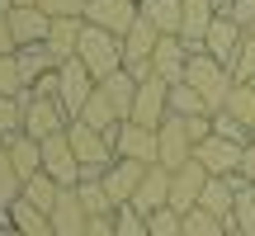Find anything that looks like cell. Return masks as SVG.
I'll return each instance as SVG.
<instances>
[{"label": "cell", "mask_w": 255, "mask_h": 236, "mask_svg": "<svg viewBox=\"0 0 255 236\" xmlns=\"http://www.w3.org/2000/svg\"><path fill=\"white\" fill-rule=\"evenodd\" d=\"M76 62H85V71L95 81H109L114 71H123V38L109 33V28H81V47H76Z\"/></svg>", "instance_id": "obj_1"}, {"label": "cell", "mask_w": 255, "mask_h": 236, "mask_svg": "<svg viewBox=\"0 0 255 236\" xmlns=\"http://www.w3.org/2000/svg\"><path fill=\"white\" fill-rule=\"evenodd\" d=\"M184 85H194V90L203 95V104H208V114H218L222 104H227V95H232V71L222 62H213L208 52H194L189 57V66H184Z\"/></svg>", "instance_id": "obj_2"}, {"label": "cell", "mask_w": 255, "mask_h": 236, "mask_svg": "<svg viewBox=\"0 0 255 236\" xmlns=\"http://www.w3.org/2000/svg\"><path fill=\"white\" fill-rule=\"evenodd\" d=\"M66 137H71V151H76V161H81V175H85V180H100V175L119 161L114 137L95 132V127H85V123H71V127H66Z\"/></svg>", "instance_id": "obj_3"}, {"label": "cell", "mask_w": 255, "mask_h": 236, "mask_svg": "<svg viewBox=\"0 0 255 236\" xmlns=\"http://www.w3.org/2000/svg\"><path fill=\"white\" fill-rule=\"evenodd\" d=\"M95 85H100V81H95V76L85 71V62H76V57H71V62H62V66H57V104L66 109V118H71V123L81 118L85 100L95 95Z\"/></svg>", "instance_id": "obj_4"}, {"label": "cell", "mask_w": 255, "mask_h": 236, "mask_svg": "<svg viewBox=\"0 0 255 236\" xmlns=\"http://www.w3.org/2000/svg\"><path fill=\"white\" fill-rule=\"evenodd\" d=\"M189 161H194V142H189V132H184V123L170 114L161 127H156V165H165V170L175 175Z\"/></svg>", "instance_id": "obj_5"}, {"label": "cell", "mask_w": 255, "mask_h": 236, "mask_svg": "<svg viewBox=\"0 0 255 236\" xmlns=\"http://www.w3.org/2000/svg\"><path fill=\"white\" fill-rule=\"evenodd\" d=\"M43 175H52L62 189H76V184L85 180V175H81V161H76V151H71V137H66V132H57V137H47V142H43Z\"/></svg>", "instance_id": "obj_6"}, {"label": "cell", "mask_w": 255, "mask_h": 236, "mask_svg": "<svg viewBox=\"0 0 255 236\" xmlns=\"http://www.w3.org/2000/svg\"><path fill=\"white\" fill-rule=\"evenodd\" d=\"M165 118H170V85H165L161 76H151V81H142V85H137L132 118H128V123H142V127H161Z\"/></svg>", "instance_id": "obj_7"}, {"label": "cell", "mask_w": 255, "mask_h": 236, "mask_svg": "<svg viewBox=\"0 0 255 236\" xmlns=\"http://www.w3.org/2000/svg\"><path fill=\"white\" fill-rule=\"evenodd\" d=\"M71 127V118H66V109L57 100H38V95H28L24 100V132L38 137V142H47V137L66 132Z\"/></svg>", "instance_id": "obj_8"}, {"label": "cell", "mask_w": 255, "mask_h": 236, "mask_svg": "<svg viewBox=\"0 0 255 236\" xmlns=\"http://www.w3.org/2000/svg\"><path fill=\"white\" fill-rule=\"evenodd\" d=\"M142 19V9H137V0H90L85 5V24L95 28H109V33H128V28Z\"/></svg>", "instance_id": "obj_9"}, {"label": "cell", "mask_w": 255, "mask_h": 236, "mask_svg": "<svg viewBox=\"0 0 255 236\" xmlns=\"http://www.w3.org/2000/svg\"><path fill=\"white\" fill-rule=\"evenodd\" d=\"M5 19H9V33H14L19 47H43L47 33H52V14H43L38 5H14Z\"/></svg>", "instance_id": "obj_10"}, {"label": "cell", "mask_w": 255, "mask_h": 236, "mask_svg": "<svg viewBox=\"0 0 255 236\" xmlns=\"http://www.w3.org/2000/svg\"><path fill=\"white\" fill-rule=\"evenodd\" d=\"M194 161H199L208 175H237L241 170V142H227V137L213 132L208 142L194 146Z\"/></svg>", "instance_id": "obj_11"}, {"label": "cell", "mask_w": 255, "mask_h": 236, "mask_svg": "<svg viewBox=\"0 0 255 236\" xmlns=\"http://www.w3.org/2000/svg\"><path fill=\"white\" fill-rule=\"evenodd\" d=\"M184 66H189V47H184L180 33H161V43H156L151 52V71L161 76L165 85H180L184 81Z\"/></svg>", "instance_id": "obj_12"}, {"label": "cell", "mask_w": 255, "mask_h": 236, "mask_svg": "<svg viewBox=\"0 0 255 236\" xmlns=\"http://www.w3.org/2000/svg\"><path fill=\"white\" fill-rule=\"evenodd\" d=\"M114 151H119L123 161L156 165V127H142V123H119V132H114Z\"/></svg>", "instance_id": "obj_13"}, {"label": "cell", "mask_w": 255, "mask_h": 236, "mask_svg": "<svg viewBox=\"0 0 255 236\" xmlns=\"http://www.w3.org/2000/svg\"><path fill=\"white\" fill-rule=\"evenodd\" d=\"M203 184H208V170H203L199 161H189L184 170L170 175V208L175 213H194L203 199Z\"/></svg>", "instance_id": "obj_14"}, {"label": "cell", "mask_w": 255, "mask_h": 236, "mask_svg": "<svg viewBox=\"0 0 255 236\" xmlns=\"http://www.w3.org/2000/svg\"><path fill=\"white\" fill-rule=\"evenodd\" d=\"M132 208L146 213V218L170 208V170H165V165H146L142 184H137V194H132Z\"/></svg>", "instance_id": "obj_15"}, {"label": "cell", "mask_w": 255, "mask_h": 236, "mask_svg": "<svg viewBox=\"0 0 255 236\" xmlns=\"http://www.w3.org/2000/svg\"><path fill=\"white\" fill-rule=\"evenodd\" d=\"M213 19H218V0H184V24H180V38L184 47L194 52H203V38H208Z\"/></svg>", "instance_id": "obj_16"}, {"label": "cell", "mask_w": 255, "mask_h": 236, "mask_svg": "<svg viewBox=\"0 0 255 236\" xmlns=\"http://www.w3.org/2000/svg\"><path fill=\"white\" fill-rule=\"evenodd\" d=\"M241 38H246V28H237L227 14H218L213 19V28H208V38H203V52L213 57V62H222L232 71V62H237V47H241Z\"/></svg>", "instance_id": "obj_17"}, {"label": "cell", "mask_w": 255, "mask_h": 236, "mask_svg": "<svg viewBox=\"0 0 255 236\" xmlns=\"http://www.w3.org/2000/svg\"><path fill=\"white\" fill-rule=\"evenodd\" d=\"M237 194H241V175H208V184H203V199H199V208H208L213 218L232 222Z\"/></svg>", "instance_id": "obj_18"}, {"label": "cell", "mask_w": 255, "mask_h": 236, "mask_svg": "<svg viewBox=\"0 0 255 236\" xmlns=\"http://www.w3.org/2000/svg\"><path fill=\"white\" fill-rule=\"evenodd\" d=\"M142 175H146L142 161H123V156H119V161H114L100 180H104V189H109V199L123 208V203H132V194H137V184H142Z\"/></svg>", "instance_id": "obj_19"}, {"label": "cell", "mask_w": 255, "mask_h": 236, "mask_svg": "<svg viewBox=\"0 0 255 236\" xmlns=\"http://www.w3.org/2000/svg\"><path fill=\"white\" fill-rule=\"evenodd\" d=\"M52 232L57 236H85L90 232V213L81 208L76 189H62V199H57V208H52Z\"/></svg>", "instance_id": "obj_20"}, {"label": "cell", "mask_w": 255, "mask_h": 236, "mask_svg": "<svg viewBox=\"0 0 255 236\" xmlns=\"http://www.w3.org/2000/svg\"><path fill=\"white\" fill-rule=\"evenodd\" d=\"M81 28H85V19H52V33H47L43 47H47V57H52L57 66L76 57V47H81Z\"/></svg>", "instance_id": "obj_21"}, {"label": "cell", "mask_w": 255, "mask_h": 236, "mask_svg": "<svg viewBox=\"0 0 255 236\" xmlns=\"http://www.w3.org/2000/svg\"><path fill=\"white\" fill-rule=\"evenodd\" d=\"M76 123L95 127V132H104V137H114L123 118H119V109H114V100H109V95L100 90V85H95V95L85 100V109H81V118H76Z\"/></svg>", "instance_id": "obj_22"}, {"label": "cell", "mask_w": 255, "mask_h": 236, "mask_svg": "<svg viewBox=\"0 0 255 236\" xmlns=\"http://www.w3.org/2000/svg\"><path fill=\"white\" fill-rule=\"evenodd\" d=\"M156 43H161V28H156L151 19H137V24L123 33V66L128 62H151Z\"/></svg>", "instance_id": "obj_23"}, {"label": "cell", "mask_w": 255, "mask_h": 236, "mask_svg": "<svg viewBox=\"0 0 255 236\" xmlns=\"http://www.w3.org/2000/svg\"><path fill=\"white\" fill-rule=\"evenodd\" d=\"M9 161H14V170L24 175V180H33V175H43V142L38 137H28V132H19V137H9Z\"/></svg>", "instance_id": "obj_24"}, {"label": "cell", "mask_w": 255, "mask_h": 236, "mask_svg": "<svg viewBox=\"0 0 255 236\" xmlns=\"http://www.w3.org/2000/svg\"><path fill=\"white\" fill-rule=\"evenodd\" d=\"M5 222H9L19 236H57V232H52V218L38 213L33 203H24V199H19L14 208H5Z\"/></svg>", "instance_id": "obj_25"}, {"label": "cell", "mask_w": 255, "mask_h": 236, "mask_svg": "<svg viewBox=\"0 0 255 236\" xmlns=\"http://www.w3.org/2000/svg\"><path fill=\"white\" fill-rule=\"evenodd\" d=\"M137 9L161 33H180V24H184V0H137Z\"/></svg>", "instance_id": "obj_26"}, {"label": "cell", "mask_w": 255, "mask_h": 236, "mask_svg": "<svg viewBox=\"0 0 255 236\" xmlns=\"http://www.w3.org/2000/svg\"><path fill=\"white\" fill-rule=\"evenodd\" d=\"M137 85H142V81H132V76H128V66H123V71H114L109 81H100V90H104V95L114 100V109H119V118H123V123L132 118V100H137Z\"/></svg>", "instance_id": "obj_27"}, {"label": "cell", "mask_w": 255, "mask_h": 236, "mask_svg": "<svg viewBox=\"0 0 255 236\" xmlns=\"http://www.w3.org/2000/svg\"><path fill=\"white\" fill-rule=\"evenodd\" d=\"M76 199H81V208L90 213V218H114V213H119V203L109 199L104 180H81L76 184Z\"/></svg>", "instance_id": "obj_28"}, {"label": "cell", "mask_w": 255, "mask_h": 236, "mask_svg": "<svg viewBox=\"0 0 255 236\" xmlns=\"http://www.w3.org/2000/svg\"><path fill=\"white\" fill-rule=\"evenodd\" d=\"M57 199H62V184H57L52 175H33V180H24V203H33L38 213H47V218H52Z\"/></svg>", "instance_id": "obj_29"}, {"label": "cell", "mask_w": 255, "mask_h": 236, "mask_svg": "<svg viewBox=\"0 0 255 236\" xmlns=\"http://www.w3.org/2000/svg\"><path fill=\"white\" fill-rule=\"evenodd\" d=\"M19 199H24V175L14 170V161H9V146L0 142V208H14Z\"/></svg>", "instance_id": "obj_30"}, {"label": "cell", "mask_w": 255, "mask_h": 236, "mask_svg": "<svg viewBox=\"0 0 255 236\" xmlns=\"http://www.w3.org/2000/svg\"><path fill=\"white\" fill-rule=\"evenodd\" d=\"M19 71H24V85L33 90L47 71H57V62L47 57V47H19Z\"/></svg>", "instance_id": "obj_31"}, {"label": "cell", "mask_w": 255, "mask_h": 236, "mask_svg": "<svg viewBox=\"0 0 255 236\" xmlns=\"http://www.w3.org/2000/svg\"><path fill=\"white\" fill-rule=\"evenodd\" d=\"M170 114L175 118H199V114H208V104H203V95L194 90V85H170Z\"/></svg>", "instance_id": "obj_32"}, {"label": "cell", "mask_w": 255, "mask_h": 236, "mask_svg": "<svg viewBox=\"0 0 255 236\" xmlns=\"http://www.w3.org/2000/svg\"><path fill=\"white\" fill-rule=\"evenodd\" d=\"M222 109L255 132V85H232V95H227V104H222Z\"/></svg>", "instance_id": "obj_33"}, {"label": "cell", "mask_w": 255, "mask_h": 236, "mask_svg": "<svg viewBox=\"0 0 255 236\" xmlns=\"http://www.w3.org/2000/svg\"><path fill=\"white\" fill-rule=\"evenodd\" d=\"M227 232H232V222L213 218L208 208H194V213H184V236H227Z\"/></svg>", "instance_id": "obj_34"}, {"label": "cell", "mask_w": 255, "mask_h": 236, "mask_svg": "<svg viewBox=\"0 0 255 236\" xmlns=\"http://www.w3.org/2000/svg\"><path fill=\"white\" fill-rule=\"evenodd\" d=\"M0 95H9V100H24V95H28L24 71H19V52L0 57Z\"/></svg>", "instance_id": "obj_35"}, {"label": "cell", "mask_w": 255, "mask_h": 236, "mask_svg": "<svg viewBox=\"0 0 255 236\" xmlns=\"http://www.w3.org/2000/svg\"><path fill=\"white\" fill-rule=\"evenodd\" d=\"M24 100H28V95H24ZM24 100L0 95V142H9V137L24 132Z\"/></svg>", "instance_id": "obj_36"}, {"label": "cell", "mask_w": 255, "mask_h": 236, "mask_svg": "<svg viewBox=\"0 0 255 236\" xmlns=\"http://www.w3.org/2000/svg\"><path fill=\"white\" fill-rule=\"evenodd\" d=\"M232 227L241 236H255V184H241L237 208H232Z\"/></svg>", "instance_id": "obj_37"}, {"label": "cell", "mask_w": 255, "mask_h": 236, "mask_svg": "<svg viewBox=\"0 0 255 236\" xmlns=\"http://www.w3.org/2000/svg\"><path fill=\"white\" fill-rule=\"evenodd\" d=\"M232 81H237V85H251V81H255V33L241 38L237 62H232Z\"/></svg>", "instance_id": "obj_38"}, {"label": "cell", "mask_w": 255, "mask_h": 236, "mask_svg": "<svg viewBox=\"0 0 255 236\" xmlns=\"http://www.w3.org/2000/svg\"><path fill=\"white\" fill-rule=\"evenodd\" d=\"M114 232H119V236H151V227H146V213H137L132 203H123V208L114 213Z\"/></svg>", "instance_id": "obj_39"}, {"label": "cell", "mask_w": 255, "mask_h": 236, "mask_svg": "<svg viewBox=\"0 0 255 236\" xmlns=\"http://www.w3.org/2000/svg\"><path fill=\"white\" fill-rule=\"evenodd\" d=\"M146 227H151V236H184V213L161 208V213H151V218H146Z\"/></svg>", "instance_id": "obj_40"}, {"label": "cell", "mask_w": 255, "mask_h": 236, "mask_svg": "<svg viewBox=\"0 0 255 236\" xmlns=\"http://www.w3.org/2000/svg\"><path fill=\"white\" fill-rule=\"evenodd\" d=\"M213 132H218V137H227V142H241V146L251 142V127H246V123H237L227 109H218V114H213Z\"/></svg>", "instance_id": "obj_41"}, {"label": "cell", "mask_w": 255, "mask_h": 236, "mask_svg": "<svg viewBox=\"0 0 255 236\" xmlns=\"http://www.w3.org/2000/svg\"><path fill=\"white\" fill-rule=\"evenodd\" d=\"M85 5L90 0H38V9L52 19H85Z\"/></svg>", "instance_id": "obj_42"}, {"label": "cell", "mask_w": 255, "mask_h": 236, "mask_svg": "<svg viewBox=\"0 0 255 236\" xmlns=\"http://www.w3.org/2000/svg\"><path fill=\"white\" fill-rule=\"evenodd\" d=\"M218 14H227L237 28H246V33H251V28H255V0H227Z\"/></svg>", "instance_id": "obj_43"}, {"label": "cell", "mask_w": 255, "mask_h": 236, "mask_svg": "<svg viewBox=\"0 0 255 236\" xmlns=\"http://www.w3.org/2000/svg\"><path fill=\"white\" fill-rule=\"evenodd\" d=\"M237 175H241V184H255V137L241 146V170Z\"/></svg>", "instance_id": "obj_44"}, {"label": "cell", "mask_w": 255, "mask_h": 236, "mask_svg": "<svg viewBox=\"0 0 255 236\" xmlns=\"http://www.w3.org/2000/svg\"><path fill=\"white\" fill-rule=\"evenodd\" d=\"M9 52H19V43H14V33H9V19L0 14V57H9Z\"/></svg>", "instance_id": "obj_45"}, {"label": "cell", "mask_w": 255, "mask_h": 236, "mask_svg": "<svg viewBox=\"0 0 255 236\" xmlns=\"http://www.w3.org/2000/svg\"><path fill=\"white\" fill-rule=\"evenodd\" d=\"M85 236H119L114 232V218H90V232Z\"/></svg>", "instance_id": "obj_46"}, {"label": "cell", "mask_w": 255, "mask_h": 236, "mask_svg": "<svg viewBox=\"0 0 255 236\" xmlns=\"http://www.w3.org/2000/svg\"><path fill=\"white\" fill-rule=\"evenodd\" d=\"M0 236H19L14 227H9V222H0Z\"/></svg>", "instance_id": "obj_47"}, {"label": "cell", "mask_w": 255, "mask_h": 236, "mask_svg": "<svg viewBox=\"0 0 255 236\" xmlns=\"http://www.w3.org/2000/svg\"><path fill=\"white\" fill-rule=\"evenodd\" d=\"M9 9H14V0H0V14H9Z\"/></svg>", "instance_id": "obj_48"}, {"label": "cell", "mask_w": 255, "mask_h": 236, "mask_svg": "<svg viewBox=\"0 0 255 236\" xmlns=\"http://www.w3.org/2000/svg\"><path fill=\"white\" fill-rule=\"evenodd\" d=\"M14 5H38V0H14Z\"/></svg>", "instance_id": "obj_49"}, {"label": "cell", "mask_w": 255, "mask_h": 236, "mask_svg": "<svg viewBox=\"0 0 255 236\" xmlns=\"http://www.w3.org/2000/svg\"><path fill=\"white\" fill-rule=\"evenodd\" d=\"M227 236H241V232H237V227H232V232H227Z\"/></svg>", "instance_id": "obj_50"}, {"label": "cell", "mask_w": 255, "mask_h": 236, "mask_svg": "<svg viewBox=\"0 0 255 236\" xmlns=\"http://www.w3.org/2000/svg\"><path fill=\"white\" fill-rule=\"evenodd\" d=\"M251 33H255V28H251Z\"/></svg>", "instance_id": "obj_51"}, {"label": "cell", "mask_w": 255, "mask_h": 236, "mask_svg": "<svg viewBox=\"0 0 255 236\" xmlns=\"http://www.w3.org/2000/svg\"><path fill=\"white\" fill-rule=\"evenodd\" d=\"M251 137H255V132H251Z\"/></svg>", "instance_id": "obj_52"}]
</instances>
